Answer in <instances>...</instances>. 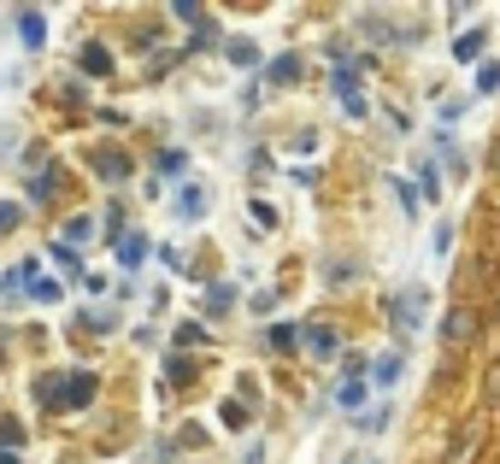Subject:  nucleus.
I'll return each mask as SVG.
<instances>
[{
	"label": "nucleus",
	"mask_w": 500,
	"mask_h": 464,
	"mask_svg": "<svg viewBox=\"0 0 500 464\" xmlns=\"http://www.w3.org/2000/svg\"><path fill=\"white\" fill-rule=\"evenodd\" d=\"M35 394H42L47 406H59V411H65V406H89V400H95V376L89 370H83V376H47Z\"/></svg>",
	"instance_id": "f257e3e1"
},
{
	"label": "nucleus",
	"mask_w": 500,
	"mask_h": 464,
	"mask_svg": "<svg viewBox=\"0 0 500 464\" xmlns=\"http://www.w3.org/2000/svg\"><path fill=\"white\" fill-rule=\"evenodd\" d=\"M471 341H477V311H471V306H454V311L442 318V347H447V353H459V347H471Z\"/></svg>",
	"instance_id": "f03ea898"
},
{
	"label": "nucleus",
	"mask_w": 500,
	"mask_h": 464,
	"mask_svg": "<svg viewBox=\"0 0 500 464\" xmlns=\"http://www.w3.org/2000/svg\"><path fill=\"white\" fill-rule=\"evenodd\" d=\"M418 311H424V288H406V294L395 300V330L400 335H418V323H424Z\"/></svg>",
	"instance_id": "7ed1b4c3"
},
{
	"label": "nucleus",
	"mask_w": 500,
	"mask_h": 464,
	"mask_svg": "<svg viewBox=\"0 0 500 464\" xmlns=\"http://www.w3.org/2000/svg\"><path fill=\"white\" fill-rule=\"evenodd\" d=\"M335 94H342V106L354 112V118H365V94H359V71H354V65L335 71Z\"/></svg>",
	"instance_id": "20e7f679"
},
{
	"label": "nucleus",
	"mask_w": 500,
	"mask_h": 464,
	"mask_svg": "<svg viewBox=\"0 0 500 464\" xmlns=\"http://www.w3.org/2000/svg\"><path fill=\"white\" fill-rule=\"evenodd\" d=\"M95 171H100L106 183H124V177H130V159L112 153V147H100V153H95Z\"/></svg>",
	"instance_id": "39448f33"
},
{
	"label": "nucleus",
	"mask_w": 500,
	"mask_h": 464,
	"mask_svg": "<svg viewBox=\"0 0 500 464\" xmlns=\"http://www.w3.org/2000/svg\"><path fill=\"white\" fill-rule=\"evenodd\" d=\"M359 370H365V365L354 359V365H347V382L335 388V406H359V400H365V382H359Z\"/></svg>",
	"instance_id": "423d86ee"
},
{
	"label": "nucleus",
	"mask_w": 500,
	"mask_h": 464,
	"mask_svg": "<svg viewBox=\"0 0 500 464\" xmlns=\"http://www.w3.org/2000/svg\"><path fill=\"white\" fill-rule=\"evenodd\" d=\"M306 347H312L318 359H330V353H335V330H324V323H312V330H306Z\"/></svg>",
	"instance_id": "0eeeda50"
},
{
	"label": "nucleus",
	"mask_w": 500,
	"mask_h": 464,
	"mask_svg": "<svg viewBox=\"0 0 500 464\" xmlns=\"http://www.w3.org/2000/svg\"><path fill=\"white\" fill-rule=\"evenodd\" d=\"M18 35L24 47H42V12H18Z\"/></svg>",
	"instance_id": "6e6552de"
},
{
	"label": "nucleus",
	"mask_w": 500,
	"mask_h": 464,
	"mask_svg": "<svg viewBox=\"0 0 500 464\" xmlns=\"http://www.w3.org/2000/svg\"><path fill=\"white\" fill-rule=\"evenodd\" d=\"M477 447H483V429H471V435H459V441H454V453H447V464H465L471 453H477Z\"/></svg>",
	"instance_id": "1a4fd4ad"
},
{
	"label": "nucleus",
	"mask_w": 500,
	"mask_h": 464,
	"mask_svg": "<svg viewBox=\"0 0 500 464\" xmlns=\"http://www.w3.org/2000/svg\"><path fill=\"white\" fill-rule=\"evenodd\" d=\"M118 259H124V265H142V259H147V242H142V235H124V242H118Z\"/></svg>",
	"instance_id": "9d476101"
},
{
	"label": "nucleus",
	"mask_w": 500,
	"mask_h": 464,
	"mask_svg": "<svg viewBox=\"0 0 500 464\" xmlns=\"http://www.w3.org/2000/svg\"><path fill=\"white\" fill-rule=\"evenodd\" d=\"M83 71H89V77H106V71H112L106 47H83Z\"/></svg>",
	"instance_id": "9b49d317"
},
{
	"label": "nucleus",
	"mask_w": 500,
	"mask_h": 464,
	"mask_svg": "<svg viewBox=\"0 0 500 464\" xmlns=\"http://www.w3.org/2000/svg\"><path fill=\"white\" fill-rule=\"evenodd\" d=\"M295 77H300V59H295V54L271 59V83H295Z\"/></svg>",
	"instance_id": "f8f14e48"
},
{
	"label": "nucleus",
	"mask_w": 500,
	"mask_h": 464,
	"mask_svg": "<svg viewBox=\"0 0 500 464\" xmlns=\"http://www.w3.org/2000/svg\"><path fill=\"white\" fill-rule=\"evenodd\" d=\"M365 42H395L389 18H377V12H371V18H365Z\"/></svg>",
	"instance_id": "ddd939ff"
},
{
	"label": "nucleus",
	"mask_w": 500,
	"mask_h": 464,
	"mask_svg": "<svg viewBox=\"0 0 500 464\" xmlns=\"http://www.w3.org/2000/svg\"><path fill=\"white\" fill-rule=\"evenodd\" d=\"M454 54H459V59H477V54H483V30L459 35V42H454Z\"/></svg>",
	"instance_id": "4468645a"
},
{
	"label": "nucleus",
	"mask_w": 500,
	"mask_h": 464,
	"mask_svg": "<svg viewBox=\"0 0 500 464\" xmlns=\"http://www.w3.org/2000/svg\"><path fill=\"white\" fill-rule=\"evenodd\" d=\"M24 441V423L18 418H0V447H18Z\"/></svg>",
	"instance_id": "2eb2a0df"
},
{
	"label": "nucleus",
	"mask_w": 500,
	"mask_h": 464,
	"mask_svg": "<svg viewBox=\"0 0 500 464\" xmlns=\"http://www.w3.org/2000/svg\"><path fill=\"white\" fill-rule=\"evenodd\" d=\"M371 376H377V382H395V376H400V359H395V353L377 359V365H371Z\"/></svg>",
	"instance_id": "dca6fc26"
},
{
	"label": "nucleus",
	"mask_w": 500,
	"mask_h": 464,
	"mask_svg": "<svg viewBox=\"0 0 500 464\" xmlns=\"http://www.w3.org/2000/svg\"><path fill=\"white\" fill-rule=\"evenodd\" d=\"M500 89V65H483L477 71V94H495Z\"/></svg>",
	"instance_id": "f3484780"
},
{
	"label": "nucleus",
	"mask_w": 500,
	"mask_h": 464,
	"mask_svg": "<svg viewBox=\"0 0 500 464\" xmlns=\"http://www.w3.org/2000/svg\"><path fill=\"white\" fill-rule=\"evenodd\" d=\"M177 206H183V218H195V212L206 206V194H200V188H183V200H177Z\"/></svg>",
	"instance_id": "a211bd4d"
},
{
	"label": "nucleus",
	"mask_w": 500,
	"mask_h": 464,
	"mask_svg": "<svg viewBox=\"0 0 500 464\" xmlns=\"http://www.w3.org/2000/svg\"><path fill=\"white\" fill-rule=\"evenodd\" d=\"M271 347H277V353H289V347H295V330H289V323H277V330H271Z\"/></svg>",
	"instance_id": "6ab92c4d"
},
{
	"label": "nucleus",
	"mask_w": 500,
	"mask_h": 464,
	"mask_svg": "<svg viewBox=\"0 0 500 464\" xmlns=\"http://www.w3.org/2000/svg\"><path fill=\"white\" fill-rule=\"evenodd\" d=\"M230 59H235V65H254L259 54H254V42H230Z\"/></svg>",
	"instance_id": "aec40b11"
},
{
	"label": "nucleus",
	"mask_w": 500,
	"mask_h": 464,
	"mask_svg": "<svg viewBox=\"0 0 500 464\" xmlns=\"http://www.w3.org/2000/svg\"><path fill=\"white\" fill-rule=\"evenodd\" d=\"M159 171H165V177H177V171H183V153H177V147H171V153H159Z\"/></svg>",
	"instance_id": "412c9836"
},
{
	"label": "nucleus",
	"mask_w": 500,
	"mask_h": 464,
	"mask_svg": "<svg viewBox=\"0 0 500 464\" xmlns=\"http://www.w3.org/2000/svg\"><path fill=\"white\" fill-rule=\"evenodd\" d=\"M254 223H259V230H271V223H277V212H271L265 200H254Z\"/></svg>",
	"instance_id": "4be33fe9"
},
{
	"label": "nucleus",
	"mask_w": 500,
	"mask_h": 464,
	"mask_svg": "<svg viewBox=\"0 0 500 464\" xmlns=\"http://www.w3.org/2000/svg\"><path fill=\"white\" fill-rule=\"evenodd\" d=\"M489 406H500V359L489 365Z\"/></svg>",
	"instance_id": "5701e85b"
},
{
	"label": "nucleus",
	"mask_w": 500,
	"mask_h": 464,
	"mask_svg": "<svg viewBox=\"0 0 500 464\" xmlns=\"http://www.w3.org/2000/svg\"><path fill=\"white\" fill-rule=\"evenodd\" d=\"M6 230H18V206H0V235Z\"/></svg>",
	"instance_id": "b1692460"
},
{
	"label": "nucleus",
	"mask_w": 500,
	"mask_h": 464,
	"mask_svg": "<svg viewBox=\"0 0 500 464\" xmlns=\"http://www.w3.org/2000/svg\"><path fill=\"white\" fill-rule=\"evenodd\" d=\"M489 165H500V142H495V153H489Z\"/></svg>",
	"instance_id": "393cba45"
},
{
	"label": "nucleus",
	"mask_w": 500,
	"mask_h": 464,
	"mask_svg": "<svg viewBox=\"0 0 500 464\" xmlns=\"http://www.w3.org/2000/svg\"><path fill=\"white\" fill-rule=\"evenodd\" d=\"M0 464H18V459H12V453H0Z\"/></svg>",
	"instance_id": "a878e982"
}]
</instances>
